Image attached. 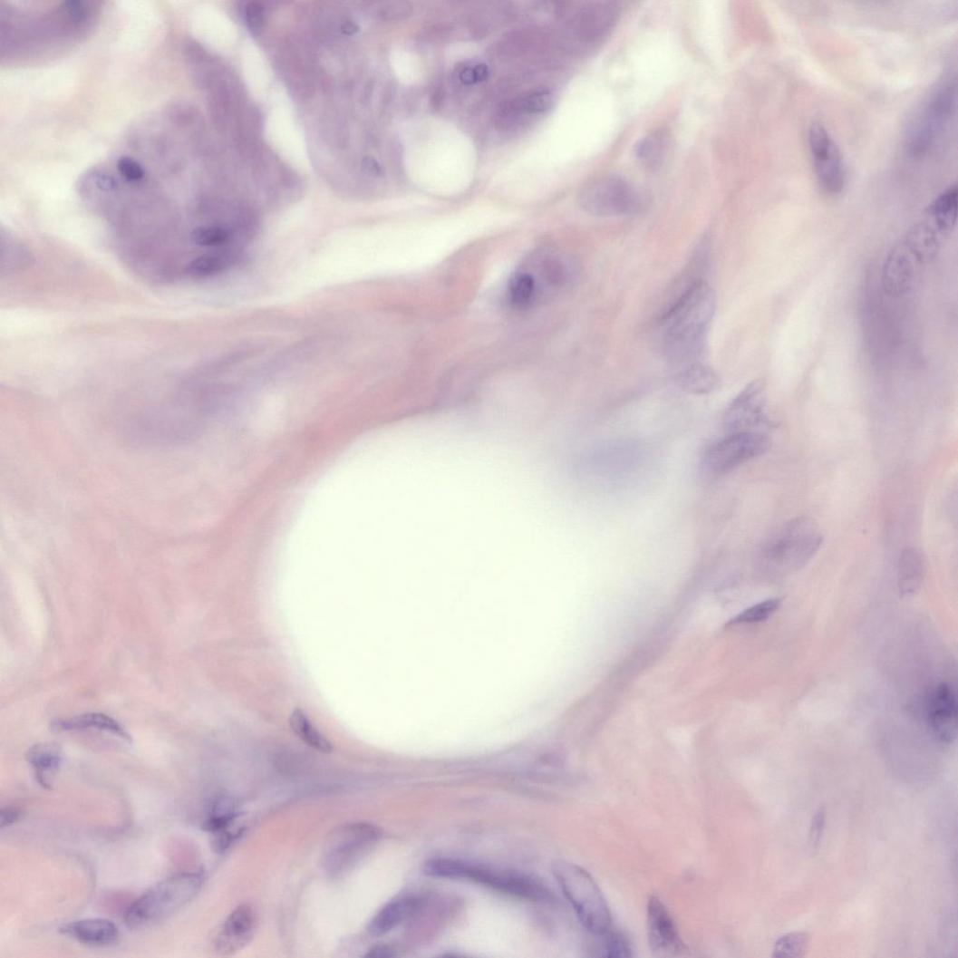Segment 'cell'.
Segmentation results:
<instances>
[{"instance_id": "cell-11", "label": "cell", "mask_w": 958, "mask_h": 958, "mask_svg": "<svg viewBox=\"0 0 958 958\" xmlns=\"http://www.w3.org/2000/svg\"><path fill=\"white\" fill-rule=\"evenodd\" d=\"M808 139L820 189L830 196L839 194L846 186V169L835 141L826 128L817 122L809 127Z\"/></svg>"}, {"instance_id": "cell-29", "label": "cell", "mask_w": 958, "mask_h": 958, "mask_svg": "<svg viewBox=\"0 0 958 958\" xmlns=\"http://www.w3.org/2000/svg\"><path fill=\"white\" fill-rule=\"evenodd\" d=\"M229 266V258L217 254L203 255L188 266V273L196 277H208L225 271Z\"/></svg>"}, {"instance_id": "cell-34", "label": "cell", "mask_w": 958, "mask_h": 958, "mask_svg": "<svg viewBox=\"0 0 958 958\" xmlns=\"http://www.w3.org/2000/svg\"><path fill=\"white\" fill-rule=\"evenodd\" d=\"M826 825V812L825 810H819L814 820L811 822V827L808 835V847L812 854H816L819 848L823 831Z\"/></svg>"}, {"instance_id": "cell-7", "label": "cell", "mask_w": 958, "mask_h": 958, "mask_svg": "<svg viewBox=\"0 0 958 958\" xmlns=\"http://www.w3.org/2000/svg\"><path fill=\"white\" fill-rule=\"evenodd\" d=\"M579 206L599 218H620L641 212L644 198L628 180L617 176L599 178L585 186L578 196Z\"/></svg>"}, {"instance_id": "cell-9", "label": "cell", "mask_w": 958, "mask_h": 958, "mask_svg": "<svg viewBox=\"0 0 958 958\" xmlns=\"http://www.w3.org/2000/svg\"><path fill=\"white\" fill-rule=\"evenodd\" d=\"M933 261L903 237L889 252L883 267L882 285L891 297L905 296L918 285Z\"/></svg>"}, {"instance_id": "cell-13", "label": "cell", "mask_w": 958, "mask_h": 958, "mask_svg": "<svg viewBox=\"0 0 958 958\" xmlns=\"http://www.w3.org/2000/svg\"><path fill=\"white\" fill-rule=\"evenodd\" d=\"M954 101V90L950 83H944L933 94L924 108V113L915 135L914 150L916 153L925 151L941 131L945 120L950 115Z\"/></svg>"}, {"instance_id": "cell-42", "label": "cell", "mask_w": 958, "mask_h": 958, "mask_svg": "<svg viewBox=\"0 0 958 958\" xmlns=\"http://www.w3.org/2000/svg\"><path fill=\"white\" fill-rule=\"evenodd\" d=\"M476 82H482L488 77V69L485 65H478L473 68Z\"/></svg>"}, {"instance_id": "cell-39", "label": "cell", "mask_w": 958, "mask_h": 958, "mask_svg": "<svg viewBox=\"0 0 958 958\" xmlns=\"http://www.w3.org/2000/svg\"><path fill=\"white\" fill-rule=\"evenodd\" d=\"M364 170L374 177H382L383 174L382 167L373 158H365L363 161Z\"/></svg>"}, {"instance_id": "cell-43", "label": "cell", "mask_w": 958, "mask_h": 958, "mask_svg": "<svg viewBox=\"0 0 958 958\" xmlns=\"http://www.w3.org/2000/svg\"><path fill=\"white\" fill-rule=\"evenodd\" d=\"M460 80L463 82H466V83H475L476 80H475L473 69L469 68V69L462 71V73H460Z\"/></svg>"}, {"instance_id": "cell-18", "label": "cell", "mask_w": 958, "mask_h": 958, "mask_svg": "<svg viewBox=\"0 0 958 958\" xmlns=\"http://www.w3.org/2000/svg\"><path fill=\"white\" fill-rule=\"evenodd\" d=\"M25 759L33 767L39 785L46 790H51L52 780L63 760L61 746L53 742L39 743L27 750Z\"/></svg>"}, {"instance_id": "cell-41", "label": "cell", "mask_w": 958, "mask_h": 958, "mask_svg": "<svg viewBox=\"0 0 958 958\" xmlns=\"http://www.w3.org/2000/svg\"><path fill=\"white\" fill-rule=\"evenodd\" d=\"M342 33L346 36H353L360 31L359 25L353 21H347L342 24Z\"/></svg>"}, {"instance_id": "cell-10", "label": "cell", "mask_w": 958, "mask_h": 958, "mask_svg": "<svg viewBox=\"0 0 958 958\" xmlns=\"http://www.w3.org/2000/svg\"><path fill=\"white\" fill-rule=\"evenodd\" d=\"M774 426L768 411L766 387L756 381L747 385L727 406L722 427L731 432H764Z\"/></svg>"}, {"instance_id": "cell-8", "label": "cell", "mask_w": 958, "mask_h": 958, "mask_svg": "<svg viewBox=\"0 0 958 958\" xmlns=\"http://www.w3.org/2000/svg\"><path fill=\"white\" fill-rule=\"evenodd\" d=\"M770 448L764 432H731L711 444L702 458V469L711 476H723L765 454Z\"/></svg>"}, {"instance_id": "cell-20", "label": "cell", "mask_w": 958, "mask_h": 958, "mask_svg": "<svg viewBox=\"0 0 958 958\" xmlns=\"http://www.w3.org/2000/svg\"><path fill=\"white\" fill-rule=\"evenodd\" d=\"M52 728L57 731H80L94 729L131 741V736L119 721L102 713H87L73 718L56 720L53 721Z\"/></svg>"}, {"instance_id": "cell-6", "label": "cell", "mask_w": 958, "mask_h": 958, "mask_svg": "<svg viewBox=\"0 0 958 958\" xmlns=\"http://www.w3.org/2000/svg\"><path fill=\"white\" fill-rule=\"evenodd\" d=\"M822 543L823 537L816 522L799 517L788 522L771 539L766 556L782 572L793 571L814 557Z\"/></svg>"}, {"instance_id": "cell-14", "label": "cell", "mask_w": 958, "mask_h": 958, "mask_svg": "<svg viewBox=\"0 0 958 958\" xmlns=\"http://www.w3.org/2000/svg\"><path fill=\"white\" fill-rule=\"evenodd\" d=\"M927 721L936 738L951 743L957 732V704L953 688L940 684L930 695L926 704Z\"/></svg>"}, {"instance_id": "cell-37", "label": "cell", "mask_w": 958, "mask_h": 958, "mask_svg": "<svg viewBox=\"0 0 958 958\" xmlns=\"http://www.w3.org/2000/svg\"><path fill=\"white\" fill-rule=\"evenodd\" d=\"M247 21L251 28L259 29L265 24V9L259 4H249L246 11Z\"/></svg>"}, {"instance_id": "cell-21", "label": "cell", "mask_w": 958, "mask_h": 958, "mask_svg": "<svg viewBox=\"0 0 958 958\" xmlns=\"http://www.w3.org/2000/svg\"><path fill=\"white\" fill-rule=\"evenodd\" d=\"M924 576V559L915 548H907L904 551L898 566V586L904 596L915 594L923 582Z\"/></svg>"}, {"instance_id": "cell-16", "label": "cell", "mask_w": 958, "mask_h": 958, "mask_svg": "<svg viewBox=\"0 0 958 958\" xmlns=\"http://www.w3.org/2000/svg\"><path fill=\"white\" fill-rule=\"evenodd\" d=\"M421 906V901L414 895L394 898L387 904L371 921L368 930L374 937L383 936L404 921L412 917Z\"/></svg>"}, {"instance_id": "cell-33", "label": "cell", "mask_w": 958, "mask_h": 958, "mask_svg": "<svg viewBox=\"0 0 958 958\" xmlns=\"http://www.w3.org/2000/svg\"><path fill=\"white\" fill-rule=\"evenodd\" d=\"M118 169L122 178L129 183H139L143 180L145 172L143 168L131 158H121L118 161Z\"/></svg>"}, {"instance_id": "cell-1", "label": "cell", "mask_w": 958, "mask_h": 958, "mask_svg": "<svg viewBox=\"0 0 958 958\" xmlns=\"http://www.w3.org/2000/svg\"><path fill=\"white\" fill-rule=\"evenodd\" d=\"M715 305L711 286L698 280L660 318L661 350L675 372L703 362Z\"/></svg>"}, {"instance_id": "cell-28", "label": "cell", "mask_w": 958, "mask_h": 958, "mask_svg": "<svg viewBox=\"0 0 958 958\" xmlns=\"http://www.w3.org/2000/svg\"><path fill=\"white\" fill-rule=\"evenodd\" d=\"M235 818V803L229 798H220L213 806L209 818L203 826V829L212 834L227 830Z\"/></svg>"}, {"instance_id": "cell-25", "label": "cell", "mask_w": 958, "mask_h": 958, "mask_svg": "<svg viewBox=\"0 0 958 958\" xmlns=\"http://www.w3.org/2000/svg\"><path fill=\"white\" fill-rule=\"evenodd\" d=\"M290 728L308 746L323 752L333 750L332 743L316 729L313 727L305 712L295 710L289 719Z\"/></svg>"}, {"instance_id": "cell-12", "label": "cell", "mask_w": 958, "mask_h": 958, "mask_svg": "<svg viewBox=\"0 0 958 958\" xmlns=\"http://www.w3.org/2000/svg\"><path fill=\"white\" fill-rule=\"evenodd\" d=\"M647 927L650 946L656 955L670 957L685 953L686 946L673 916L655 895L648 904Z\"/></svg>"}, {"instance_id": "cell-30", "label": "cell", "mask_w": 958, "mask_h": 958, "mask_svg": "<svg viewBox=\"0 0 958 958\" xmlns=\"http://www.w3.org/2000/svg\"><path fill=\"white\" fill-rule=\"evenodd\" d=\"M231 237L232 232L229 228L218 225L197 227L191 234L192 241L196 245L205 247L224 246L228 243Z\"/></svg>"}, {"instance_id": "cell-38", "label": "cell", "mask_w": 958, "mask_h": 958, "mask_svg": "<svg viewBox=\"0 0 958 958\" xmlns=\"http://www.w3.org/2000/svg\"><path fill=\"white\" fill-rule=\"evenodd\" d=\"M22 816V809L16 806H8L0 812V827L2 828L10 827L18 822Z\"/></svg>"}, {"instance_id": "cell-3", "label": "cell", "mask_w": 958, "mask_h": 958, "mask_svg": "<svg viewBox=\"0 0 958 958\" xmlns=\"http://www.w3.org/2000/svg\"><path fill=\"white\" fill-rule=\"evenodd\" d=\"M554 873L576 914L591 934L611 928L612 914L600 888L585 869L559 862Z\"/></svg>"}, {"instance_id": "cell-26", "label": "cell", "mask_w": 958, "mask_h": 958, "mask_svg": "<svg viewBox=\"0 0 958 958\" xmlns=\"http://www.w3.org/2000/svg\"><path fill=\"white\" fill-rule=\"evenodd\" d=\"M536 296L537 283L532 275L518 272L511 277L508 285V299L514 307L527 308L533 304Z\"/></svg>"}, {"instance_id": "cell-27", "label": "cell", "mask_w": 958, "mask_h": 958, "mask_svg": "<svg viewBox=\"0 0 958 958\" xmlns=\"http://www.w3.org/2000/svg\"><path fill=\"white\" fill-rule=\"evenodd\" d=\"M781 602V598H772L754 605L731 619L727 626L763 623L778 611Z\"/></svg>"}, {"instance_id": "cell-22", "label": "cell", "mask_w": 958, "mask_h": 958, "mask_svg": "<svg viewBox=\"0 0 958 958\" xmlns=\"http://www.w3.org/2000/svg\"><path fill=\"white\" fill-rule=\"evenodd\" d=\"M957 187L952 186L935 198L924 213L944 232L952 235L957 219Z\"/></svg>"}, {"instance_id": "cell-31", "label": "cell", "mask_w": 958, "mask_h": 958, "mask_svg": "<svg viewBox=\"0 0 958 958\" xmlns=\"http://www.w3.org/2000/svg\"><path fill=\"white\" fill-rule=\"evenodd\" d=\"M808 945V936L803 933H797L783 936L775 944L774 956L776 957H799L802 956Z\"/></svg>"}, {"instance_id": "cell-19", "label": "cell", "mask_w": 958, "mask_h": 958, "mask_svg": "<svg viewBox=\"0 0 958 958\" xmlns=\"http://www.w3.org/2000/svg\"><path fill=\"white\" fill-rule=\"evenodd\" d=\"M675 382L684 392L699 395L712 392L720 383L718 374L703 362L676 371Z\"/></svg>"}, {"instance_id": "cell-32", "label": "cell", "mask_w": 958, "mask_h": 958, "mask_svg": "<svg viewBox=\"0 0 958 958\" xmlns=\"http://www.w3.org/2000/svg\"><path fill=\"white\" fill-rule=\"evenodd\" d=\"M135 896L131 893L113 892L105 895L102 898L101 905L103 910L110 914H123L125 916L132 904L135 902Z\"/></svg>"}, {"instance_id": "cell-35", "label": "cell", "mask_w": 958, "mask_h": 958, "mask_svg": "<svg viewBox=\"0 0 958 958\" xmlns=\"http://www.w3.org/2000/svg\"><path fill=\"white\" fill-rule=\"evenodd\" d=\"M412 13V7L408 3H389L384 5L379 11V15L384 20L398 21L409 17Z\"/></svg>"}, {"instance_id": "cell-15", "label": "cell", "mask_w": 958, "mask_h": 958, "mask_svg": "<svg viewBox=\"0 0 958 958\" xmlns=\"http://www.w3.org/2000/svg\"><path fill=\"white\" fill-rule=\"evenodd\" d=\"M256 931V916L253 909L242 905L232 912L222 924L215 940L216 951L230 955L245 948Z\"/></svg>"}, {"instance_id": "cell-5", "label": "cell", "mask_w": 958, "mask_h": 958, "mask_svg": "<svg viewBox=\"0 0 958 958\" xmlns=\"http://www.w3.org/2000/svg\"><path fill=\"white\" fill-rule=\"evenodd\" d=\"M382 837V831L365 823L348 824L334 830L326 841L323 867L328 876L350 874Z\"/></svg>"}, {"instance_id": "cell-2", "label": "cell", "mask_w": 958, "mask_h": 958, "mask_svg": "<svg viewBox=\"0 0 958 958\" xmlns=\"http://www.w3.org/2000/svg\"><path fill=\"white\" fill-rule=\"evenodd\" d=\"M205 874L183 873L157 884L135 899L127 914L131 928L162 920L189 905L200 890Z\"/></svg>"}, {"instance_id": "cell-23", "label": "cell", "mask_w": 958, "mask_h": 958, "mask_svg": "<svg viewBox=\"0 0 958 958\" xmlns=\"http://www.w3.org/2000/svg\"><path fill=\"white\" fill-rule=\"evenodd\" d=\"M595 940L590 947L591 956L608 958H629L633 956L630 938L622 931L614 930L592 934Z\"/></svg>"}, {"instance_id": "cell-36", "label": "cell", "mask_w": 958, "mask_h": 958, "mask_svg": "<svg viewBox=\"0 0 958 958\" xmlns=\"http://www.w3.org/2000/svg\"><path fill=\"white\" fill-rule=\"evenodd\" d=\"M553 104V97L547 92H538L525 100L524 108L531 112H542Z\"/></svg>"}, {"instance_id": "cell-4", "label": "cell", "mask_w": 958, "mask_h": 958, "mask_svg": "<svg viewBox=\"0 0 958 958\" xmlns=\"http://www.w3.org/2000/svg\"><path fill=\"white\" fill-rule=\"evenodd\" d=\"M434 877L452 880H470L492 889L529 901L542 902L550 898L548 891L537 881L510 873L497 872L487 867L459 860L437 858L431 865Z\"/></svg>"}, {"instance_id": "cell-17", "label": "cell", "mask_w": 958, "mask_h": 958, "mask_svg": "<svg viewBox=\"0 0 958 958\" xmlns=\"http://www.w3.org/2000/svg\"><path fill=\"white\" fill-rule=\"evenodd\" d=\"M63 934L89 945H108L119 940L118 926L102 918L84 919L68 924L61 928Z\"/></svg>"}, {"instance_id": "cell-24", "label": "cell", "mask_w": 958, "mask_h": 958, "mask_svg": "<svg viewBox=\"0 0 958 958\" xmlns=\"http://www.w3.org/2000/svg\"><path fill=\"white\" fill-rule=\"evenodd\" d=\"M670 142V134L665 131H654L637 143L636 157L647 168L655 169L669 151Z\"/></svg>"}, {"instance_id": "cell-40", "label": "cell", "mask_w": 958, "mask_h": 958, "mask_svg": "<svg viewBox=\"0 0 958 958\" xmlns=\"http://www.w3.org/2000/svg\"><path fill=\"white\" fill-rule=\"evenodd\" d=\"M365 956H367V957H376V958L377 957H379V958H388V957L395 956V953H394V951L392 948H390L389 946L377 945V946H374L372 949H370L368 951V953L365 954Z\"/></svg>"}]
</instances>
